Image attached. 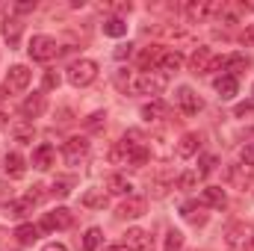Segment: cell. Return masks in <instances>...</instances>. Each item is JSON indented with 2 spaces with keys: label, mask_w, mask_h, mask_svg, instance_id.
Returning <instances> with one entry per match:
<instances>
[{
  "label": "cell",
  "mask_w": 254,
  "mask_h": 251,
  "mask_svg": "<svg viewBox=\"0 0 254 251\" xmlns=\"http://www.w3.org/2000/svg\"><path fill=\"white\" fill-rule=\"evenodd\" d=\"M45 110H48V101H45V95H30V98L21 104V113H24V119H42V116H45Z\"/></svg>",
  "instance_id": "4fadbf2b"
},
{
  "label": "cell",
  "mask_w": 254,
  "mask_h": 251,
  "mask_svg": "<svg viewBox=\"0 0 254 251\" xmlns=\"http://www.w3.org/2000/svg\"><path fill=\"white\" fill-rule=\"evenodd\" d=\"M63 154H65L68 163H80V160L89 154V142H86L83 136H71V139L63 145Z\"/></svg>",
  "instance_id": "8fae6325"
},
{
  "label": "cell",
  "mask_w": 254,
  "mask_h": 251,
  "mask_svg": "<svg viewBox=\"0 0 254 251\" xmlns=\"http://www.w3.org/2000/svg\"><path fill=\"white\" fill-rule=\"evenodd\" d=\"M252 243H254V225L234 222L225 231V246H228V251H252Z\"/></svg>",
  "instance_id": "6da1fadb"
},
{
  "label": "cell",
  "mask_w": 254,
  "mask_h": 251,
  "mask_svg": "<svg viewBox=\"0 0 254 251\" xmlns=\"http://www.w3.org/2000/svg\"><path fill=\"white\" fill-rule=\"evenodd\" d=\"M216 92H219V98H222V101H231V98L237 95V77L222 74V77L216 80Z\"/></svg>",
  "instance_id": "ffe728a7"
},
{
  "label": "cell",
  "mask_w": 254,
  "mask_h": 251,
  "mask_svg": "<svg viewBox=\"0 0 254 251\" xmlns=\"http://www.w3.org/2000/svg\"><path fill=\"white\" fill-rule=\"evenodd\" d=\"M195 184H198V172H184V175L178 178V187L181 189H192Z\"/></svg>",
  "instance_id": "d6a6232c"
},
{
  "label": "cell",
  "mask_w": 254,
  "mask_h": 251,
  "mask_svg": "<svg viewBox=\"0 0 254 251\" xmlns=\"http://www.w3.org/2000/svg\"><path fill=\"white\" fill-rule=\"evenodd\" d=\"M71 187H74V181H71V178H63V181H57V184H54V189H51V192H54L57 198H65V195L71 192Z\"/></svg>",
  "instance_id": "1f68e13d"
},
{
  "label": "cell",
  "mask_w": 254,
  "mask_h": 251,
  "mask_svg": "<svg viewBox=\"0 0 254 251\" xmlns=\"http://www.w3.org/2000/svg\"><path fill=\"white\" fill-rule=\"evenodd\" d=\"M54 163H57V151H54L51 145H39V148L33 151V166H36V169L48 172Z\"/></svg>",
  "instance_id": "9a60e30c"
},
{
  "label": "cell",
  "mask_w": 254,
  "mask_h": 251,
  "mask_svg": "<svg viewBox=\"0 0 254 251\" xmlns=\"http://www.w3.org/2000/svg\"><path fill=\"white\" fill-rule=\"evenodd\" d=\"M252 251H254V243H252Z\"/></svg>",
  "instance_id": "f6af8a7d"
},
{
  "label": "cell",
  "mask_w": 254,
  "mask_h": 251,
  "mask_svg": "<svg viewBox=\"0 0 254 251\" xmlns=\"http://www.w3.org/2000/svg\"><path fill=\"white\" fill-rule=\"evenodd\" d=\"M145 210H148V201L145 198H127V201L119 204L116 216L119 219H139V216H145Z\"/></svg>",
  "instance_id": "7c38bea8"
},
{
  "label": "cell",
  "mask_w": 254,
  "mask_h": 251,
  "mask_svg": "<svg viewBox=\"0 0 254 251\" xmlns=\"http://www.w3.org/2000/svg\"><path fill=\"white\" fill-rule=\"evenodd\" d=\"M166 113H169V107H166L163 101H151V104H145V107H142V119H148V122L163 119Z\"/></svg>",
  "instance_id": "d4e9b609"
},
{
  "label": "cell",
  "mask_w": 254,
  "mask_h": 251,
  "mask_svg": "<svg viewBox=\"0 0 254 251\" xmlns=\"http://www.w3.org/2000/svg\"><path fill=\"white\" fill-rule=\"evenodd\" d=\"M237 116H240V119H246V116H254V107H252V104H240V107H237Z\"/></svg>",
  "instance_id": "d590c367"
},
{
  "label": "cell",
  "mask_w": 254,
  "mask_h": 251,
  "mask_svg": "<svg viewBox=\"0 0 254 251\" xmlns=\"http://www.w3.org/2000/svg\"><path fill=\"white\" fill-rule=\"evenodd\" d=\"M181 65H184V57L178 51H163L160 60H157V71L160 74H169V71H178Z\"/></svg>",
  "instance_id": "e0dca14e"
},
{
  "label": "cell",
  "mask_w": 254,
  "mask_h": 251,
  "mask_svg": "<svg viewBox=\"0 0 254 251\" xmlns=\"http://www.w3.org/2000/svg\"><path fill=\"white\" fill-rule=\"evenodd\" d=\"M12 133H15V139H18V142H33V125H27V122L12 125Z\"/></svg>",
  "instance_id": "f546056e"
},
{
  "label": "cell",
  "mask_w": 254,
  "mask_h": 251,
  "mask_svg": "<svg viewBox=\"0 0 254 251\" xmlns=\"http://www.w3.org/2000/svg\"><path fill=\"white\" fill-rule=\"evenodd\" d=\"M122 249L125 251H154V240H151L148 231H142V228H130V231L125 234Z\"/></svg>",
  "instance_id": "5b68a950"
},
{
  "label": "cell",
  "mask_w": 254,
  "mask_h": 251,
  "mask_svg": "<svg viewBox=\"0 0 254 251\" xmlns=\"http://www.w3.org/2000/svg\"><path fill=\"white\" fill-rule=\"evenodd\" d=\"M60 86V74L57 71H48L45 74V89H57Z\"/></svg>",
  "instance_id": "e575fe53"
},
{
  "label": "cell",
  "mask_w": 254,
  "mask_h": 251,
  "mask_svg": "<svg viewBox=\"0 0 254 251\" xmlns=\"http://www.w3.org/2000/svg\"><path fill=\"white\" fill-rule=\"evenodd\" d=\"M6 210H9V216H12V219H24V216L33 210V201H30V198H24V201H9V207H6Z\"/></svg>",
  "instance_id": "83f0119b"
},
{
  "label": "cell",
  "mask_w": 254,
  "mask_h": 251,
  "mask_svg": "<svg viewBox=\"0 0 254 251\" xmlns=\"http://www.w3.org/2000/svg\"><path fill=\"white\" fill-rule=\"evenodd\" d=\"M169 86V77L160 74V71H142L133 83V89L139 95H163V89Z\"/></svg>",
  "instance_id": "7a4b0ae2"
},
{
  "label": "cell",
  "mask_w": 254,
  "mask_h": 251,
  "mask_svg": "<svg viewBox=\"0 0 254 251\" xmlns=\"http://www.w3.org/2000/svg\"><path fill=\"white\" fill-rule=\"evenodd\" d=\"M104 33L113 36V39H122V36L127 33V24L122 21V18H107V21H104Z\"/></svg>",
  "instance_id": "4316f807"
},
{
  "label": "cell",
  "mask_w": 254,
  "mask_h": 251,
  "mask_svg": "<svg viewBox=\"0 0 254 251\" xmlns=\"http://www.w3.org/2000/svg\"><path fill=\"white\" fill-rule=\"evenodd\" d=\"M163 251H184V234L181 231H169L166 234V249Z\"/></svg>",
  "instance_id": "4dcf8cb0"
},
{
  "label": "cell",
  "mask_w": 254,
  "mask_h": 251,
  "mask_svg": "<svg viewBox=\"0 0 254 251\" xmlns=\"http://www.w3.org/2000/svg\"><path fill=\"white\" fill-rule=\"evenodd\" d=\"M27 51H30V57H33L36 63H51V60L60 54V45H57V39H51V36H33Z\"/></svg>",
  "instance_id": "277c9868"
},
{
  "label": "cell",
  "mask_w": 254,
  "mask_h": 251,
  "mask_svg": "<svg viewBox=\"0 0 254 251\" xmlns=\"http://www.w3.org/2000/svg\"><path fill=\"white\" fill-rule=\"evenodd\" d=\"M190 68H192V74H207V71L219 68V57L210 48H198L190 57Z\"/></svg>",
  "instance_id": "52a82bcc"
},
{
  "label": "cell",
  "mask_w": 254,
  "mask_h": 251,
  "mask_svg": "<svg viewBox=\"0 0 254 251\" xmlns=\"http://www.w3.org/2000/svg\"><path fill=\"white\" fill-rule=\"evenodd\" d=\"M95 77H98V63H92V60H77L68 68V83L77 86V89L95 83Z\"/></svg>",
  "instance_id": "3957f363"
},
{
  "label": "cell",
  "mask_w": 254,
  "mask_h": 251,
  "mask_svg": "<svg viewBox=\"0 0 254 251\" xmlns=\"http://www.w3.org/2000/svg\"><path fill=\"white\" fill-rule=\"evenodd\" d=\"M107 189L113 192V195H130V181H127L125 175H110V181H107Z\"/></svg>",
  "instance_id": "603a6c76"
},
{
  "label": "cell",
  "mask_w": 254,
  "mask_h": 251,
  "mask_svg": "<svg viewBox=\"0 0 254 251\" xmlns=\"http://www.w3.org/2000/svg\"><path fill=\"white\" fill-rule=\"evenodd\" d=\"M15 240H18L21 246H33V243L39 240V228H36V225H21V228L15 231Z\"/></svg>",
  "instance_id": "484cf974"
},
{
  "label": "cell",
  "mask_w": 254,
  "mask_h": 251,
  "mask_svg": "<svg viewBox=\"0 0 254 251\" xmlns=\"http://www.w3.org/2000/svg\"><path fill=\"white\" fill-rule=\"evenodd\" d=\"M9 195H12V192H9V184L0 181V198H9Z\"/></svg>",
  "instance_id": "60d3db41"
},
{
  "label": "cell",
  "mask_w": 254,
  "mask_h": 251,
  "mask_svg": "<svg viewBox=\"0 0 254 251\" xmlns=\"http://www.w3.org/2000/svg\"><path fill=\"white\" fill-rule=\"evenodd\" d=\"M101 119H104V113H95V116H92L86 125H89V127H101Z\"/></svg>",
  "instance_id": "f35d334b"
},
{
  "label": "cell",
  "mask_w": 254,
  "mask_h": 251,
  "mask_svg": "<svg viewBox=\"0 0 254 251\" xmlns=\"http://www.w3.org/2000/svg\"><path fill=\"white\" fill-rule=\"evenodd\" d=\"M42 251H68V249H65L63 243H48V246H45Z\"/></svg>",
  "instance_id": "ab89813d"
},
{
  "label": "cell",
  "mask_w": 254,
  "mask_h": 251,
  "mask_svg": "<svg viewBox=\"0 0 254 251\" xmlns=\"http://www.w3.org/2000/svg\"><path fill=\"white\" fill-rule=\"evenodd\" d=\"M243 42L254 45V24H252V27H246V33H243Z\"/></svg>",
  "instance_id": "74e56055"
},
{
  "label": "cell",
  "mask_w": 254,
  "mask_h": 251,
  "mask_svg": "<svg viewBox=\"0 0 254 251\" xmlns=\"http://www.w3.org/2000/svg\"><path fill=\"white\" fill-rule=\"evenodd\" d=\"M219 9H222V3H207V0H198V3H187V18H190L192 24H204L207 18L219 15Z\"/></svg>",
  "instance_id": "ba28073f"
},
{
  "label": "cell",
  "mask_w": 254,
  "mask_h": 251,
  "mask_svg": "<svg viewBox=\"0 0 254 251\" xmlns=\"http://www.w3.org/2000/svg\"><path fill=\"white\" fill-rule=\"evenodd\" d=\"M104 243V234H101V228H89L86 234H83V243H80V251H98V246Z\"/></svg>",
  "instance_id": "44dd1931"
},
{
  "label": "cell",
  "mask_w": 254,
  "mask_h": 251,
  "mask_svg": "<svg viewBox=\"0 0 254 251\" xmlns=\"http://www.w3.org/2000/svg\"><path fill=\"white\" fill-rule=\"evenodd\" d=\"M133 54V45H122L119 51H116V60H125V57H130Z\"/></svg>",
  "instance_id": "8d00e7d4"
},
{
  "label": "cell",
  "mask_w": 254,
  "mask_h": 251,
  "mask_svg": "<svg viewBox=\"0 0 254 251\" xmlns=\"http://www.w3.org/2000/svg\"><path fill=\"white\" fill-rule=\"evenodd\" d=\"M175 101H178V107H181L187 116H195V113H201V107H204V104H201V98L192 92L190 86H181V89H178V95H175Z\"/></svg>",
  "instance_id": "30bf717a"
},
{
  "label": "cell",
  "mask_w": 254,
  "mask_h": 251,
  "mask_svg": "<svg viewBox=\"0 0 254 251\" xmlns=\"http://www.w3.org/2000/svg\"><path fill=\"white\" fill-rule=\"evenodd\" d=\"M201 204H207L213 210H222V207H228V195H225L222 187H207L201 192Z\"/></svg>",
  "instance_id": "5bb4252c"
},
{
  "label": "cell",
  "mask_w": 254,
  "mask_h": 251,
  "mask_svg": "<svg viewBox=\"0 0 254 251\" xmlns=\"http://www.w3.org/2000/svg\"><path fill=\"white\" fill-rule=\"evenodd\" d=\"M71 225H74V213L65 210V207H57L54 213H45V219H42V228L45 231H65Z\"/></svg>",
  "instance_id": "9c48e42d"
},
{
  "label": "cell",
  "mask_w": 254,
  "mask_h": 251,
  "mask_svg": "<svg viewBox=\"0 0 254 251\" xmlns=\"http://www.w3.org/2000/svg\"><path fill=\"white\" fill-rule=\"evenodd\" d=\"M9 125V119H6V116H3V113H0V130H3V127Z\"/></svg>",
  "instance_id": "b9f144b4"
},
{
  "label": "cell",
  "mask_w": 254,
  "mask_h": 251,
  "mask_svg": "<svg viewBox=\"0 0 254 251\" xmlns=\"http://www.w3.org/2000/svg\"><path fill=\"white\" fill-rule=\"evenodd\" d=\"M198 145H201L198 133H187V136L181 139V145H178V157H192V154H198Z\"/></svg>",
  "instance_id": "7402d4cb"
},
{
  "label": "cell",
  "mask_w": 254,
  "mask_h": 251,
  "mask_svg": "<svg viewBox=\"0 0 254 251\" xmlns=\"http://www.w3.org/2000/svg\"><path fill=\"white\" fill-rule=\"evenodd\" d=\"M3 169H6V175H9V178H24V172H27V166H24V157H21V154H6Z\"/></svg>",
  "instance_id": "d6986e66"
},
{
  "label": "cell",
  "mask_w": 254,
  "mask_h": 251,
  "mask_svg": "<svg viewBox=\"0 0 254 251\" xmlns=\"http://www.w3.org/2000/svg\"><path fill=\"white\" fill-rule=\"evenodd\" d=\"M219 68L228 71V77H237V74H243V71L249 68V60H246L243 54H231V57L219 60Z\"/></svg>",
  "instance_id": "2e32d148"
},
{
  "label": "cell",
  "mask_w": 254,
  "mask_h": 251,
  "mask_svg": "<svg viewBox=\"0 0 254 251\" xmlns=\"http://www.w3.org/2000/svg\"><path fill=\"white\" fill-rule=\"evenodd\" d=\"M21 30H24V24H21V21H6V24H3V36H6L9 48H15V45L21 42Z\"/></svg>",
  "instance_id": "cb8c5ba5"
},
{
  "label": "cell",
  "mask_w": 254,
  "mask_h": 251,
  "mask_svg": "<svg viewBox=\"0 0 254 251\" xmlns=\"http://www.w3.org/2000/svg\"><path fill=\"white\" fill-rule=\"evenodd\" d=\"M104 251H125V249H122V246H107Z\"/></svg>",
  "instance_id": "7bdbcfd3"
},
{
  "label": "cell",
  "mask_w": 254,
  "mask_h": 251,
  "mask_svg": "<svg viewBox=\"0 0 254 251\" xmlns=\"http://www.w3.org/2000/svg\"><path fill=\"white\" fill-rule=\"evenodd\" d=\"M240 157H243V163H246V166H254V142H249V145L243 148V154H240Z\"/></svg>",
  "instance_id": "836d02e7"
},
{
  "label": "cell",
  "mask_w": 254,
  "mask_h": 251,
  "mask_svg": "<svg viewBox=\"0 0 254 251\" xmlns=\"http://www.w3.org/2000/svg\"><path fill=\"white\" fill-rule=\"evenodd\" d=\"M3 98H6V89H0V104H3Z\"/></svg>",
  "instance_id": "ee69618b"
},
{
  "label": "cell",
  "mask_w": 254,
  "mask_h": 251,
  "mask_svg": "<svg viewBox=\"0 0 254 251\" xmlns=\"http://www.w3.org/2000/svg\"><path fill=\"white\" fill-rule=\"evenodd\" d=\"M80 201H83V207H89V210H104V207H107V192H104V189H86Z\"/></svg>",
  "instance_id": "ac0fdd59"
},
{
  "label": "cell",
  "mask_w": 254,
  "mask_h": 251,
  "mask_svg": "<svg viewBox=\"0 0 254 251\" xmlns=\"http://www.w3.org/2000/svg\"><path fill=\"white\" fill-rule=\"evenodd\" d=\"M33 80V71L27 65H12L6 71V92H24Z\"/></svg>",
  "instance_id": "8992f818"
},
{
  "label": "cell",
  "mask_w": 254,
  "mask_h": 251,
  "mask_svg": "<svg viewBox=\"0 0 254 251\" xmlns=\"http://www.w3.org/2000/svg\"><path fill=\"white\" fill-rule=\"evenodd\" d=\"M216 166H219V160H216L213 154H204V157L198 160V178H207V175H213V172H216Z\"/></svg>",
  "instance_id": "f1b7e54d"
}]
</instances>
